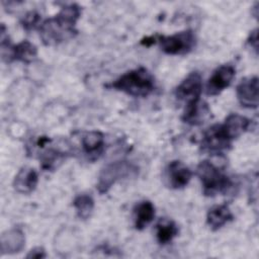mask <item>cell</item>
<instances>
[{"label":"cell","mask_w":259,"mask_h":259,"mask_svg":"<svg viewBox=\"0 0 259 259\" xmlns=\"http://www.w3.org/2000/svg\"><path fill=\"white\" fill-rule=\"evenodd\" d=\"M80 15L81 7L72 3L62 7L54 17L41 22L38 31L44 45L55 46L73 38L78 32L76 23Z\"/></svg>","instance_id":"obj_1"},{"label":"cell","mask_w":259,"mask_h":259,"mask_svg":"<svg viewBox=\"0 0 259 259\" xmlns=\"http://www.w3.org/2000/svg\"><path fill=\"white\" fill-rule=\"evenodd\" d=\"M106 87L134 97H147L155 89V79L146 68L139 67L124 73Z\"/></svg>","instance_id":"obj_2"},{"label":"cell","mask_w":259,"mask_h":259,"mask_svg":"<svg viewBox=\"0 0 259 259\" xmlns=\"http://www.w3.org/2000/svg\"><path fill=\"white\" fill-rule=\"evenodd\" d=\"M196 175L199 178L203 194L212 196L219 193H228L233 186V182L218 166L210 161H201L196 167Z\"/></svg>","instance_id":"obj_3"},{"label":"cell","mask_w":259,"mask_h":259,"mask_svg":"<svg viewBox=\"0 0 259 259\" xmlns=\"http://www.w3.org/2000/svg\"><path fill=\"white\" fill-rule=\"evenodd\" d=\"M138 167L128 161H115L107 164L99 173L97 190L99 193H106L111 186L120 179L135 176Z\"/></svg>","instance_id":"obj_4"},{"label":"cell","mask_w":259,"mask_h":259,"mask_svg":"<svg viewBox=\"0 0 259 259\" xmlns=\"http://www.w3.org/2000/svg\"><path fill=\"white\" fill-rule=\"evenodd\" d=\"M158 42L167 55H185L194 49L196 37L192 30L187 29L168 36L159 35Z\"/></svg>","instance_id":"obj_5"},{"label":"cell","mask_w":259,"mask_h":259,"mask_svg":"<svg viewBox=\"0 0 259 259\" xmlns=\"http://www.w3.org/2000/svg\"><path fill=\"white\" fill-rule=\"evenodd\" d=\"M231 146L232 141L227 136L222 124H213L203 133L201 140V149L203 152L220 155L229 150Z\"/></svg>","instance_id":"obj_6"},{"label":"cell","mask_w":259,"mask_h":259,"mask_svg":"<svg viewBox=\"0 0 259 259\" xmlns=\"http://www.w3.org/2000/svg\"><path fill=\"white\" fill-rule=\"evenodd\" d=\"M202 92V78L198 72H191L175 89L174 94L177 99L189 102L200 99Z\"/></svg>","instance_id":"obj_7"},{"label":"cell","mask_w":259,"mask_h":259,"mask_svg":"<svg viewBox=\"0 0 259 259\" xmlns=\"http://www.w3.org/2000/svg\"><path fill=\"white\" fill-rule=\"evenodd\" d=\"M258 77L252 76L241 80L236 93L240 104L246 108H257L259 104Z\"/></svg>","instance_id":"obj_8"},{"label":"cell","mask_w":259,"mask_h":259,"mask_svg":"<svg viewBox=\"0 0 259 259\" xmlns=\"http://www.w3.org/2000/svg\"><path fill=\"white\" fill-rule=\"evenodd\" d=\"M236 70L232 65H222L218 67L206 84V94L214 96L229 87L235 77Z\"/></svg>","instance_id":"obj_9"},{"label":"cell","mask_w":259,"mask_h":259,"mask_svg":"<svg viewBox=\"0 0 259 259\" xmlns=\"http://www.w3.org/2000/svg\"><path fill=\"white\" fill-rule=\"evenodd\" d=\"M165 177L169 187L173 189H180L189 183L192 177V172L181 161L174 160L166 167Z\"/></svg>","instance_id":"obj_10"},{"label":"cell","mask_w":259,"mask_h":259,"mask_svg":"<svg viewBox=\"0 0 259 259\" xmlns=\"http://www.w3.org/2000/svg\"><path fill=\"white\" fill-rule=\"evenodd\" d=\"M211 117L208 104L200 99L186 104L181 119L190 125H200Z\"/></svg>","instance_id":"obj_11"},{"label":"cell","mask_w":259,"mask_h":259,"mask_svg":"<svg viewBox=\"0 0 259 259\" xmlns=\"http://www.w3.org/2000/svg\"><path fill=\"white\" fill-rule=\"evenodd\" d=\"M25 246L24 233L18 229L13 228L7 230L0 238V251L2 255L15 254L22 251Z\"/></svg>","instance_id":"obj_12"},{"label":"cell","mask_w":259,"mask_h":259,"mask_svg":"<svg viewBox=\"0 0 259 259\" xmlns=\"http://www.w3.org/2000/svg\"><path fill=\"white\" fill-rule=\"evenodd\" d=\"M38 175L31 167H22L15 175L13 180L14 189L22 194L31 193L37 185Z\"/></svg>","instance_id":"obj_13"},{"label":"cell","mask_w":259,"mask_h":259,"mask_svg":"<svg viewBox=\"0 0 259 259\" xmlns=\"http://www.w3.org/2000/svg\"><path fill=\"white\" fill-rule=\"evenodd\" d=\"M250 123L251 120L247 117L238 113H231L226 117L225 122L222 123V125L229 139L233 142L249 130Z\"/></svg>","instance_id":"obj_14"},{"label":"cell","mask_w":259,"mask_h":259,"mask_svg":"<svg viewBox=\"0 0 259 259\" xmlns=\"http://www.w3.org/2000/svg\"><path fill=\"white\" fill-rule=\"evenodd\" d=\"M233 219L234 215L227 204L213 205L206 213V224L212 231L221 229Z\"/></svg>","instance_id":"obj_15"},{"label":"cell","mask_w":259,"mask_h":259,"mask_svg":"<svg viewBox=\"0 0 259 259\" xmlns=\"http://www.w3.org/2000/svg\"><path fill=\"white\" fill-rule=\"evenodd\" d=\"M36 56H37L36 47L28 40H22L16 46H11L8 63L12 61L30 63L35 59Z\"/></svg>","instance_id":"obj_16"},{"label":"cell","mask_w":259,"mask_h":259,"mask_svg":"<svg viewBox=\"0 0 259 259\" xmlns=\"http://www.w3.org/2000/svg\"><path fill=\"white\" fill-rule=\"evenodd\" d=\"M135 227L141 231L145 229L155 218V206L149 200H143L136 204L134 208Z\"/></svg>","instance_id":"obj_17"},{"label":"cell","mask_w":259,"mask_h":259,"mask_svg":"<svg viewBox=\"0 0 259 259\" xmlns=\"http://www.w3.org/2000/svg\"><path fill=\"white\" fill-rule=\"evenodd\" d=\"M104 146V136L99 131L87 132L82 138V147L84 152L89 156L99 155Z\"/></svg>","instance_id":"obj_18"},{"label":"cell","mask_w":259,"mask_h":259,"mask_svg":"<svg viewBox=\"0 0 259 259\" xmlns=\"http://www.w3.org/2000/svg\"><path fill=\"white\" fill-rule=\"evenodd\" d=\"M178 234V227L176 224L166 218H162L156 224V237L160 244H167L173 240Z\"/></svg>","instance_id":"obj_19"},{"label":"cell","mask_w":259,"mask_h":259,"mask_svg":"<svg viewBox=\"0 0 259 259\" xmlns=\"http://www.w3.org/2000/svg\"><path fill=\"white\" fill-rule=\"evenodd\" d=\"M73 206L77 211V215L81 220H87L93 211L94 200L89 194H79L74 198Z\"/></svg>","instance_id":"obj_20"},{"label":"cell","mask_w":259,"mask_h":259,"mask_svg":"<svg viewBox=\"0 0 259 259\" xmlns=\"http://www.w3.org/2000/svg\"><path fill=\"white\" fill-rule=\"evenodd\" d=\"M67 153L59 151L57 149H48L39 157L41 167L45 170H53L57 167L58 163H61L66 157Z\"/></svg>","instance_id":"obj_21"},{"label":"cell","mask_w":259,"mask_h":259,"mask_svg":"<svg viewBox=\"0 0 259 259\" xmlns=\"http://www.w3.org/2000/svg\"><path fill=\"white\" fill-rule=\"evenodd\" d=\"M39 19H40V16L37 12L35 11H29L28 13L25 14V16L22 18L21 20V24L23 26V28L27 31L31 30V29H34L37 25H38V22H39Z\"/></svg>","instance_id":"obj_22"},{"label":"cell","mask_w":259,"mask_h":259,"mask_svg":"<svg viewBox=\"0 0 259 259\" xmlns=\"http://www.w3.org/2000/svg\"><path fill=\"white\" fill-rule=\"evenodd\" d=\"M46 257V252H45V249L42 247H35L33 249H31L28 254L26 255V258H37V259H40V258H45Z\"/></svg>","instance_id":"obj_23"},{"label":"cell","mask_w":259,"mask_h":259,"mask_svg":"<svg viewBox=\"0 0 259 259\" xmlns=\"http://www.w3.org/2000/svg\"><path fill=\"white\" fill-rule=\"evenodd\" d=\"M247 42L250 45L252 49L255 50L256 53L258 52V29L257 28L251 32V34L247 39Z\"/></svg>","instance_id":"obj_24"}]
</instances>
